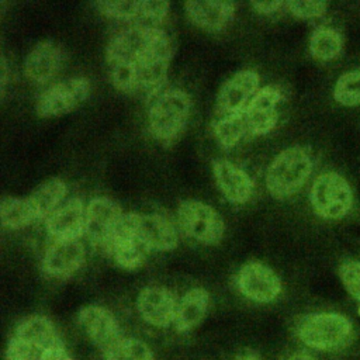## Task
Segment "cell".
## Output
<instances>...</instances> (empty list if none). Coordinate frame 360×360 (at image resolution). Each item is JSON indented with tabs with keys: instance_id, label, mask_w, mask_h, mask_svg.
I'll use <instances>...</instances> for the list:
<instances>
[{
	"instance_id": "6da1fadb",
	"label": "cell",
	"mask_w": 360,
	"mask_h": 360,
	"mask_svg": "<svg viewBox=\"0 0 360 360\" xmlns=\"http://www.w3.org/2000/svg\"><path fill=\"white\" fill-rule=\"evenodd\" d=\"M193 101L190 94L177 87H172L156 94L148 111L149 132L155 139L170 143L177 139L191 115Z\"/></svg>"
},
{
	"instance_id": "7a4b0ae2",
	"label": "cell",
	"mask_w": 360,
	"mask_h": 360,
	"mask_svg": "<svg viewBox=\"0 0 360 360\" xmlns=\"http://www.w3.org/2000/svg\"><path fill=\"white\" fill-rule=\"evenodd\" d=\"M314 160L304 146H290L281 150L269 165L264 183L269 194L283 200L295 194L312 173Z\"/></svg>"
},
{
	"instance_id": "3957f363",
	"label": "cell",
	"mask_w": 360,
	"mask_h": 360,
	"mask_svg": "<svg viewBox=\"0 0 360 360\" xmlns=\"http://www.w3.org/2000/svg\"><path fill=\"white\" fill-rule=\"evenodd\" d=\"M295 335L307 347L329 352L347 345L353 325L339 312H312L297 322Z\"/></svg>"
},
{
	"instance_id": "277c9868",
	"label": "cell",
	"mask_w": 360,
	"mask_h": 360,
	"mask_svg": "<svg viewBox=\"0 0 360 360\" xmlns=\"http://www.w3.org/2000/svg\"><path fill=\"white\" fill-rule=\"evenodd\" d=\"M314 212L323 219H340L353 207V191L349 181L336 172H325L314 180L309 190Z\"/></svg>"
},
{
	"instance_id": "5b68a950",
	"label": "cell",
	"mask_w": 360,
	"mask_h": 360,
	"mask_svg": "<svg viewBox=\"0 0 360 360\" xmlns=\"http://www.w3.org/2000/svg\"><path fill=\"white\" fill-rule=\"evenodd\" d=\"M177 221L187 236L202 245H217L225 233V222L219 212L200 200L180 201Z\"/></svg>"
},
{
	"instance_id": "8992f818",
	"label": "cell",
	"mask_w": 360,
	"mask_h": 360,
	"mask_svg": "<svg viewBox=\"0 0 360 360\" xmlns=\"http://www.w3.org/2000/svg\"><path fill=\"white\" fill-rule=\"evenodd\" d=\"M90 93L86 77H70L52 84L37 100L35 111L42 118L65 115L79 107Z\"/></svg>"
},
{
	"instance_id": "52a82bcc",
	"label": "cell",
	"mask_w": 360,
	"mask_h": 360,
	"mask_svg": "<svg viewBox=\"0 0 360 360\" xmlns=\"http://www.w3.org/2000/svg\"><path fill=\"white\" fill-rule=\"evenodd\" d=\"M236 285L245 298L257 304L274 301L283 290L277 273L267 264L256 260L248 262L239 269Z\"/></svg>"
},
{
	"instance_id": "ba28073f",
	"label": "cell",
	"mask_w": 360,
	"mask_h": 360,
	"mask_svg": "<svg viewBox=\"0 0 360 360\" xmlns=\"http://www.w3.org/2000/svg\"><path fill=\"white\" fill-rule=\"evenodd\" d=\"M76 319L82 332L101 353H105L124 338L115 315L103 305L82 307Z\"/></svg>"
},
{
	"instance_id": "9c48e42d",
	"label": "cell",
	"mask_w": 360,
	"mask_h": 360,
	"mask_svg": "<svg viewBox=\"0 0 360 360\" xmlns=\"http://www.w3.org/2000/svg\"><path fill=\"white\" fill-rule=\"evenodd\" d=\"M122 212L118 202L108 197H94L86 205V229L89 240L103 250L120 225Z\"/></svg>"
},
{
	"instance_id": "30bf717a",
	"label": "cell",
	"mask_w": 360,
	"mask_h": 360,
	"mask_svg": "<svg viewBox=\"0 0 360 360\" xmlns=\"http://www.w3.org/2000/svg\"><path fill=\"white\" fill-rule=\"evenodd\" d=\"M260 89V77L252 69H243L232 75L221 86L217 100L215 112L218 117L243 112L253 96Z\"/></svg>"
},
{
	"instance_id": "8fae6325",
	"label": "cell",
	"mask_w": 360,
	"mask_h": 360,
	"mask_svg": "<svg viewBox=\"0 0 360 360\" xmlns=\"http://www.w3.org/2000/svg\"><path fill=\"white\" fill-rule=\"evenodd\" d=\"M127 219L149 250L169 252L179 243L176 228L163 215L127 212Z\"/></svg>"
},
{
	"instance_id": "7c38bea8",
	"label": "cell",
	"mask_w": 360,
	"mask_h": 360,
	"mask_svg": "<svg viewBox=\"0 0 360 360\" xmlns=\"http://www.w3.org/2000/svg\"><path fill=\"white\" fill-rule=\"evenodd\" d=\"M104 252L110 255L118 267L124 270H136L143 266L150 250L132 229L125 212Z\"/></svg>"
},
{
	"instance_id": "4fadbf2b",
	"label": "cell",
	"mask_w": 360,
	"mask_h": 360,
	"mask_svg": "<svg viewBox=\"0 0 360 360\" xmlns=\"http://www.w3.org/2000/svg\"><path fill=\"white\" fill-rule=\"evenodd\" d=\"M177 301L169 288L148 285L136 297V311L148 325L165 329L173 326Z\"/></svg>"
},
{
	"instance_id": "5bb4252c",
	"label": "cell",
	"mask_w": 360,
	"mask_h": 360,
	"mask_svg": "<svg viewBox=\"0 0 360 360\" xmlns=\"http://www.w3.org/2000/svg\"><path fill=\"white\" fill-rule=\"evenodd\" d=\"M86 260V249L80 239L55 240L44 253L41 267L51 278H69L77 273Z\"/></svg>"
},
{
	"instance_id": "9a60e30c",
	"label": "cell",
	"mask_w": 360,
	"mask_h": 360,
	"mask_svg": "<svg viewBox=\"0 0 360 360\" xmlns=\"http://www.w3.org/2000/svg\"><path fill=\"white\" fill-rule=\"evenodd\" d=\"M281 100V93L274 86H264L257 90L248 107L243 110L249 135H266L278 121L277 104Z\"/></svg>"
},
{
	"instance_id": "2e32d148",
	"label": "cell",
	"mask_w": 360,
	"mask_h": 360,
	"mask_svg": "<svg viewBox=\"0 0 360 360\" xmlns=\"http://www.w3.org/2000/svg\"><path fill=\"white\" fill-rule=\"evenodd\" d=\"M46 232L55 240H75L86 229V207L80 198H69L45 219Z\"/></svg>"
},
{
	"instance_id": "e0dca14e",
	"label": "cell",
	"mask_w": 360,
	"mask_h": 360,
	"mask_svg": "<svg viewBox=\"0 0 360 360\" xmlns=\"http://www.w3.org/2000/svg\"><path fill=\"white\" fill-rule=\"evenodd\" d=\"M212 174L222 195L232 204H246L253 194V180L250 176L226 159L212 162Z\"/></svg>"
},
{
	"instance_id": "ac0fdd59",
	"label": "cell",
	"mask_w": 360,
	"mask_h": 360,
	"mask_svg": "<svg viewBox=\"0 0 360 360\" xmlns=\"http://www.w3.org/2000/svg\"><path fill=\"white\" fill-rule=\"evenodd\" d=\"M60 62L62 52L59 45L52 41H41L32 46L25 58V76L34 83H45L56 75Z\"/></svg>"
},
{
	"instance_id": "d6986e66",
	"label": "cell",
	"mask_w": 360,
	"mask_h": 360,
	"mask_svg": "<svg viewBox=\"0 0 360 360\" xmlns=\"http://www.w3.org/2000/svg\"><path fill=\"white\" fill-rule=\"evenodd\" d=\"M233 1H187L184 10L188 20L198 28L207 31H219L233 18Z\"/></svg>"
},
{
	"instance_id": "ffe728a7",
	"label": "cell",
	"mask_w": 360,
	"mask_h": 360,
	"mask_svg": "<svg viewBox=\"0 0 360 360\" xmlns=\"http://www.w3.org/2000/svg\"><path fill=\"white\" fill-rule=\"evenodd\" d=\"M210 305V292L202 287H194L186 291L177 301L173 328L179 333H186L197 328L207 315Z\"/></svg>"
},
{
	"instance_id": "44dd1931",
	"label": "cell",
	"mask_w": 360,
	"mask_h": 360,
	"mask_svg": "<svg viewBox=\"0 0 360 360\" xmlns=\"http://www.w3.org/2000/svg\"><path fill=\"white\" fill-rule=\"evenodd\" d=\"M13 335L39 350H45L60 340L53 322L44 315H28L22 318L17 323Z\"/></svg>"
},
{
	"instance_id": "7402d4cb",
	"label": "cell",
	"mask_w": 360,
	"mask_h": 360,
	"mask_svg": "<svg viewBox=\"0 0 360 360\" xmlns=\"http://www.w3.org/2000/svg\"><path fill=\"white\" fill-rule=\"evenodd\" d=\"M68 187L60 179H48L38 184L28 195L37 218L46 219L53 211H56L62 205Z\"/></svg>"
},
{
	"instance_id": "603a6c76",
	"label": "cell",
	"mask_w": 360,
	"mask_h": 360,
	"mask_svg": "<svg viewBox=\"0 0 360 360\" xmlns=\"http://www.w3.org/2000/svg\"><path fill=\"white\" fill-rule=\"evenodd\" d=\"M342 49L343 37L340 31L332 27H318L309 37V52L316 60H333L340 55Z\"/></svg>"
},
{
	"instance_id": "cb8c5ba5",
	"label": "cell",
	"mask_w": 360,
	"mask_h": 360,
	"mask_svg": "<svg viewBox=\"0 0 360 360\" xmlns=\"http://www.w3.org/2000/svg\"><path fill=\"white\" fill-rule=\"evenodd\" d=\"M0 218L3 226L13 231L21 229L38 219L28 197H4L0 202Z\"/></svg>"
},
{
	"instance_id": "d4e9b609",
	"label": "cell",
	"mask_w": 360,
	"mask_h": 360,
	"mask_svg": "<svg viewBox=\"0 0 360 360\" xmlns=\"http://www.w3.org/2000/svg\"><path fill=\"white\" fill-rule=\"evenodd\" d=\"M212 131L217 142L224 149L233 148L243 136L249 135L248 122L243 112L218 117V120L212 124Z\"/></svg>"
},
{
	"instance_id": "484cf974",
	"label": "cell",
	"mask_w": 360,
	"mask_h": 360,
	"mask_svg": "<svg viewBox=\"0 0 360 360\" xmlns=\"http://www.w3.org/2000/svg\"><path fill=\"white\" fill-rule=\"evenodd\" d=\"M104 360H155L149 345L138 338L124 336L111 349L103 353Z\"/></svg>"
},
{
	"instance_id": "4316f807",
	"label": "cell",
	"mask_w": 360,
	"mask_h": 360,
	"mask_svg": "<svg viewBox=\"0 0 360 360\" xmlns=\"http://www.w3.org/2000/svg\"><path fill=\"white\" fill-rule=\"evenodd\" d=\"M333 98L345 107L360 105V68L339 76L333 87Z\"/></svg>"
},
{
	"instance_id": "83f0119b",
	"label": "cell",
	"mask_w": 360,
	"mask_h": 360,
	"mask_svg": "<svg viewBox=\"0 0 360 360\" xmlns=\"http://www.w3.org/2000/svg\"><path fill=\"white\" fill-rule=\"evenodd\" d=\"M96 7L101 14L117 20H132L139 15V1H97Z\"/></svg>"
},
{
	"instance_id": "f1b7e54d",
	"label": "cell",
	"mask_w": 360,
	"mask_h": 360,
	"mask_svg": "<svg viewBox=\"0 0 360 360\" xmlns=\"http://www.w3.org/2000/svg\"><path fill=\"white\" fill-rule=\"evenodd\" d=\"M339 277L346 291L360 302V262L347 260L339 266Z\"/></svg>"
},
{
	"instance_id": "f546056e",
	"label": "cell",
	"mask_w": 360,
	"mask_h": 360,
	"mask_svg": "<svg viewBox=\"0 0 360 360\" xmlns=\"http://www.w3.org/2000/svg\"><path fill=\"white\" fill-rule=\"evenodd\" d=\"M41 353L42 350L11 335L6 347V360H39Z\"/></svg>"
},
{
	"instance_id": "4dcf8cb0",
	"label": "cell",
	"mask_w": 360,
	"mask_h": 360,
	"mask_svg": "<svg viewBox=\"0 0 360 360\" xmlns=\"http://www.w3.org/2000/svg\"><path fill=\"white\" fill-rule=\"evenodd\" d=\"M287 10L297 18L309 20L325 14L328 3L325 1H287Z\"/></svg>"
},
{
	"instance_id": "1f68e13d",
	"label": "cell",
	"mask_w": 360,
	"mask_h": 360,
	"mask_svg": "<svg viewBox=\"0 0 360 360\" xmlns=\"http://www.w3.org/2000/svg\"><path fill=\"white\" fill-rule=\"evenodd\" d=\"M170 10V4L167 1H152V0H141L139 1V15L152 21L160 22L166 18Z\"/></svg>"
},
{
	"instance_id": "d6a6232c",
	"label": "cell",
	"mask_w": 360,
	"mask_h": 360,
	"mask_svg": "<svg viewBox=\"0 0 360 360\" xmlns=\"http://www.w3.org/2000/svg\"><path fill=\"white\" fill-rule=\"evenodd\" d=\"M39 360H73V357L70 356L63 340L60 339L56 343H53L52 346L42 350Z\"/></svg>"
},
{
	"instance_id": "836d02e7",
	"label": "cell",
	"mask_w": 360,
	"mask_h": 360,
	"mask_svg": "<svg viewBox=\"0 0 360 360\" xmlns=\"http://www.w3.org/2000/svg\"><path fill=\"white\" fill-rule=\"evenodd\" d=\"M283 6H285V3L283 1H253L252 3V7L260 14H273Z\"/></svg>"
},
{
	"instance_id": "e575fe53",
	"label": "cell",
	"mask_w": 360,
	"mask_h": 360,
	"mask_svg": "<svg viewBox=\"0 0 360 360\" xmlns=\"http://www.w3.org/2000/svg\"><path fill=\"white\" fill-rule=\"evenodd\" d=\"M284 360H316V357H314L312 354H309L307 352H297Z\"/></svg>"
},
{
	"instance_id": "d590c367",
	"label": "cell",
	"mask_w": 360,
	"mask_h": 360,
	"mask_svg": "<svg viewBox=\"0 0 360 360\" xmlns=\"http://www.w3.org/2000/svg\"><path fill=\"white\" fill-rule=\"evenodd\" d=\"M236 360H262V359L253 353H245V354L236 357Z\"/></svg>"
}]
</instances>
